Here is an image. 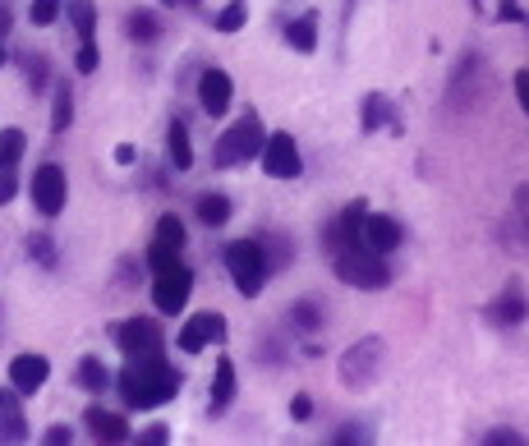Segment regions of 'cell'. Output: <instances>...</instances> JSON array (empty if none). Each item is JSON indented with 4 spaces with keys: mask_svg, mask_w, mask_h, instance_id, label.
Segmentation results:
<instances>
[{
    "mask_svg": "<svg viewBox=\"0 0 529 446\" xmlns=\"http://www.w3.org/2000/svg\"><path fill=\"white\" fill-rule=\"evenodd\" d=\"M180 387L184 378L161 355H129V364L120 368V396L129 410H157V405L175 401Z\"/></svg>",
    "mask_w": 529,
    "mask_h": 446,
    "instance_id": "cell-1",
    "label": "cell"
},
{
    "mask_svg": "<svg viewBox=\"0 0 529 446\" xmlns=\"http://www.w3.org/2000/svg\"><path fill=\"white\" fill-rule=\"evenodd\" d=\"M332 272L341 276L345 286H355V290H387V286H391L387 253H373L364 240H359V244H345V249H336V253H332Z\"/></svg>",
    "mask_w": 529,
    "mask_h": 446,
    "instance_id": "cell-2",
    "label": "cell"
},
{
    "mask_svg": "<svg viewBox=\"0 0 529 446\" xmlns=\"http://www.w3.org/2000/svg\"><path fill=\"white\" fill-rule=\"evenodd\" d=\"M221 258H226V272H230V281H235V290H240L244 299L258 295V290L267 286V276H272L263 240H230Z\"/></svg>",
    "mask_w": 529,
    "mask_h": 446,
    "instance_id": "cell-3",
    "label": "cell"
},
{
    "mask_svg": "<svg viewBox=\"0 0 529 446\" xmlns=\"http://www.w3.org/2000/svg\"><path fill=\"white\" fill-rule=\"evenodd\" d=\"M263 138H267V129H263V120H258V111H244L240 120L217 138V148H212V166H217V171L244 166L249 157L263 152Z\"/></svg>",
    "mask_w": 529,
    "mask_h": 446,
    "instance_id": "cell-4",
    "label": "cell"
},
{
    "mask_svg": "<svg viewBox=\"0 0 529 446\" xmlns=\"http://www.w3.org/2000/svg\"><path fill=\"white\" fill-rule=\"evenodd\" d=\"M382 359H387V341H382V336H359V341L341 355V387L345 391H368L382 373Z\"/></svg>",
    "mask_w": 529,
    "mask_h": 446,
    "instance_id": "cell-5",
    "label": "cell"
},
{
    "mask_svg": "<svg viewBox=\"0 0 529 446\" xmlns=\"http://www.w3.org/2000/svg\"><path fill=\"white\" fill-rule=\"evenodd\" d=\"M28 194H33V207L42 217H60V212H65V198H69L65 171H60L56 161H42L33 171V180H28Z\"/></svg>",
    "mask_w": 529,
    "mask_h": 446,
    "instance_id": "cell-6",
    "label": "cell"
},
{
    "mask_svg": "<svg viewBox=\"0 0 529 446\" xmlns=\"http://www.w3.org/2000/svg\"><path fill=\"white\" fill-rule=\"evenodd\" d=\"M258 161H263V171L272 175V180H299V171H304V157H299V143L281 129V134H267L263 138V152H258Z\"/></svg>",
    "mask_w": 529,
    "mask_h": 446,
    "instance_id": "cell-7",
    "label": "cell"
},
{
    "mask_svg": "<svg viewBox=\"0 0 529 446\" xmlns=\"http://www.w3.org/2000/svg\"><path fill=\"white\" fill-rule=\"evenodd\" d=\"M189 295H194V272L184 263L166 267V272H157V286H152V304H157L161 313H180L184 304H189Z\"/></svg>",
    "mask_w": 529,
    "mask_h": 446,
    "instance_id": "cell-8",
    "label": "cell"
},
{
    "mask_svg": "<svg viewBox=\"0 0 529 446\" xmlns=\"http://www.w3.org/2000/svg\"><path fill=\"white\" fill-rule=\"evenodd\" d=\"M221 341H226V313H217V309L194 313V318L180 327V350L184 355H198V350L221 345Z\"/></svg>",
    "mask_w": 529,
    "mask_h": 446,
    "instance_id": "cell-9",
    "label": "cell"
},
{
    "mask_svg": "<svg viewBox=\"0 0 529 446\" xmlns=\"http://www.w3.org/2000/svg\"><path fill=\"white\" fill-rule=\"evenodd\" d=\"M115 345H120L125 355H161L166 336H161V327L152 318H129L115 327Z\"/></svg>",
    "mask_w": 529,
    "mask_h": 446,
    "instance_id": "cell-10",
    "label": "cell"
},
{
    "mask_svg": "<svg viewBox=\"0 0 529 446\" xmlns=\"http://www.w3.org/2000/svg\"><path fill=\"white\" fill-rule=\"evenodd\" d=\"M359 240H364L373 253H396L401 249V240H405V226L391 217V212H368Z\"/></svg>",
    "mask_w": 529,
    "mask_h": 446,
    "instance_id": "cell-11",
    "label": "cell"
},
{
    "mask_svg": "<svg viewBox=\"0 0 529 446\" xmlns=\"http://www.w3.org/2000/svg\"><path fill=\"white\" fill-rule=\"evenodd\" d=\"M230 97H235V83H230L226 69H217V65L203 69V79H198V106L217 120V115L230 111Z\"/></svg>",
    "mask_w": 529,
    "mask_h": 446,
    "instance_id": "cell-12",
    "label": "cell"
},
{
    "mask_svg": "<svg viewBox=\"0 0 529 446\" xmlns=\"http://www.w3.org/2000/svg\"><path fill=\"white\" fill-rule=\"evenodd\" d=\"M359 129L364 134H378V129H401V115H396V102L387 92H368L359 102Z\"/></svg>",
    "mask_w": 529,
    "mask_h": 446,
    "instance_id": "cell-13",
    "label": "cell"
},
{
    "mask_svg": "<svg viewBox=\"0 0 529 446\" xmlns=\"http://www.w3.org/2000/svg\"><path fill=\"white\" fill-rule=\"evenodd\" d=\"M46 378H51V364H46V355H14L10 359V387L19 391V396H33V391H42Z\"/></svg>",
    "mask_w": 529,
    "mask_h": 446,
    "instance_id": "cell-14",
    "label": "cell"
},
{
    "mask_svg": "<svg viewBox=\"0 0 529 446\" xmlns=\"http://www.w3.org/2000/svg\"><path fill=\"white\" fill-rule=\"evenodd\" d=\"M83 428H88L97 442H129V424L125 414H111V410H97L92 405L88 414H83Z\"/></svg>",
    "mask_w": 529,
    "mask_h": 446,
    "instance_id": "cell-15",
    "label": "cell"
},
{
    "mask_svg": "<svg viewBox=\"0 0 529 446\" xmlns=\"http://www.w3.org/2000/svg\"><path fill=\"white\" fill-rule=\"evenodd\" d=\"M286 46L299 56H313L318 51V10H304L299 19L286 23Z\"/></svg>",
    "mask_w": 529,
    "mask_h": 446,
    "instance_id": "cell-16",
    "label": "cell"
},
{
    "mask_svg": "<svg viewBox=\"0 0 529 446\" xmlns=\"http://www.w3.org/2000/svg\"><path fill=\"white\" fill-rule=\"evenodd\" d=\"M235 364L230 359H217V373H212V396H207V410L212 414H226L230 401H235Z\"/></svg>",
    "mask_w": 529,
    "mask_h": 446,
    "instance_id": "cell-17",
    "label": "cell"
},
{
    "mask_svg": "<svg viewBox=\"0 0 529 446\" xmlns=\"http://www.w3.org/2000/svg\"><path fill=\"white\" fill-rule=\"evenodd\" d=\"M488 322H493V327H520V322H525V295H520L516 286L502 290V295L488 304Z\"/></svg>",
    "mask_w": 529,
    "mask_h": 446,
    "instance_id": "cell-18",
    "label": "cell"
},
{
    "mask_svg": "<svg viewBox=\"0 0 529 446\" xmlns=\"http://www.w3.org/2000/svg\"><path fill=\"white\" fill-rule=\"evenodd\" d=\"M0 437H5V442H23V437H28L19 391H0Z\"/></svg>",
    "mask_w": 529,
    "mask_h": 446,
    "instance_id": "cell-19",
    "label": "cell"
},
{
    "mask_svg": "<svg viewBox=\"0 0 529 446\" xmlns=\"http://www.w3.org/2000/svg\"><path fill=\"white\" fill-rule=\"evenodd\" d=\"M166 157H171L175 171H189V166H194V148H189V125H184L180 115H175L171 125H166Z\"/></svg>",
    "mask_w": 529,
    "mask_h": 446,
    "instance_id": "cell-20",
    "label": "cell"
},
{
    "mask_svg": "<svg viewBox=\"0 0 529 446\" xmlns=\"http://www.w3.org/2000/svg\"><path fill=\"white\" fill-rule=\"evenodd\" d=\"M194 212H198V221H203V226H226L230 221V198L226 194H198L194 198Z\"/></svg>",
    "mask_w": 529,
    "mask_h": 446,
    "instance_id": "cell-21",
    "label": "cell"
},
{
    "mask_svg": "<svg viewBox=\"0 0 529 446\" xmlns=\"http://www.w3.org/2000/svg\"><path fill=\"white\" fill-rule=\"evenodd\" d=\"M69 19H74V33L79 42H97V5L92 0H65Z\"/></svg>",
    "mask_w": 529,
    "mask_h": 446,
    "instance_id": "cell-22",
    "label": "cell"
},
{
    "mask_svg": "<svg viewBox=\"0 0 529 446\" xmlns=\"http://www.w3.org/2000/svg\"><path fill=\"white\" fill-rule=\"evenodd\" d=\"M79 387L92 391V396H102V391L111 387V373H106V364H102L97 355H88V359L79 364Z\"/></svg>",
    "mask_w": 529,
    "mask_h": 446,
    "instance_id": "cell-23",
    "label": "cell"
},
{
    "mask_svg": "<svg viewBox=\"0 0 529 446\" xmlns=\"http://www.w3.org/2000/svg\"><path fill=\"white\" fill-rule=\"evenodd\" d=\"M290 327H295L299 336H313L322 332V309L313 304V299H299L295 309H290Z\"/></svg>",
    "mask_w": 529,
    "mask_h": 446,
    "instance_id": "cell-24",
    "label": "cell"
},
{
    "mask_svg": "<svg viewBox=\"0 0 529 446\" xmlns=\"http://www.w3.org/2000/svg\"><path fill=\"white\" fill-rule=\"evenodd\" d=\"M125 28H129V37H134V42H143V46L157 42V37H161V23L152 19L148 10H134V14L125 19Z\"/></svg>",
    "mask_w": 529,
    "mask_h": 446,
    "instance_id": "cell-25",
    "label": "cell"
},
{
    "mask_svg": "<svg viewBox=\"0 0 529 446\" xmlns=\"http://www.w3.org/2000/svg\"><path fill=\"white\" fill-rule=\"evenodd\" d=\"M23 148H28V134H23V129H0V166H19Z\"/></svg>",
    "mask_w": 529,
    "mask_h": 446,
    "instance_id": "cell-26",
    "label": "cell"
},
{
    "mask_svg": "<svg viewBox=\"0 0 529 446\" xmlns=\"http://www.w3.org/2000/svg\"><path fill=\"white\" fill-rule=\"evenodd\" d=\"M69 120H74V92H69V83H56V111H51V129H56V134H65Z\"/></svg>",
    "mask_w": 529,
    "mask_h": 446,
    "instance_id": "cell-27",
    "label": "cell"
},
{
    "mask_svg": "<svg viewBox=\"0 0 529 446\" xmlns=\"http://www.w3.org/2000/svg\"><path fill=\"white\" fill-rule=\"evenodd\" d=\"M244 23H249V0H230L217 14V33H240Z\"/></svg>",
    "mask_w": 529,
    "mask_h": 446,
    "instance_id": "cell-28",
    "label": "cell"
},
{
    "mask_svg": "<svg viewBox=\"0 0 529 446\" xmlns=\"http://www.w3.org/2000/svg\"><path fill=\"white\" fill-rule=\"evenodd\" d=\"M60 10H65V0H33V5H28V19H33V28H51V23L60 19Z\"/></svg>",
    "mask_w": 529,
    "mask_h": 446,
    "instance_id": "cell-29",
    "label": "cell"
},
{
    "mask_svg": "<svg viewBox=\"0 0 529 446\" xmlns=\"http://www.w3.org/2000/svg\"><path fill=\"white\" fill-rule=\"evenodd\" d=\"M355 442H373V428L359 424V419H350V424H341L332 433V446H355Z\"/></svg>",
    "mask_w": 529,
    "mask_h": 446,
    "instance_id": "cell-30",
    "label": "cell"
},
{
    "mask_svg": "<svg viewBox=\"0 0 529 446\" xmlns=\"http://www.w3.org/2000/svg\"><path fill=\"white\" fill-rule=\"evenodd\" d=\"M23 249L33 253L42 267H56V244L46 240V235H28V244H23Z\"/></svg>",
    "mask_w": 529,
    "mask_h": 446,
    "instance_id": "cell-31",
    "label": "cell"
},
{
    "mask_svg": "<svg viewBox=\"0 0 529 446\" xmlns=\"http://www.w3.org/2000/svg\"><path fill=\"white\" fill-rule=\"evenodd\" d=\"M14 194H19V175H14V166H0V207L10 203Z\"/></svg>",
    "mask_w": 529,
    "mask_h": 446,
    "instance_id": "cell-32",
    "label": "cell"
},
{
    "mask_svg": "<svg viewBox=\"0 0 529 446\" xmlns=\"http://www.w3.org/2000/svg\"><path fill=\"white\" fill-rule=\"evenodd\" d=\"M483 442H488V446H525V437H520L516 428H493Z\"/></svg>",
    "mask_w": 529,
    "mask_h": 446,
    "instance_id": "cell-33",
    "label": "cell"
},
{
    "mask_svg": "<svg viewBox=\"0 0 529 446\" xmlns=\"http://www.w3.org/2000/svg\"><path fill=\"white\" fill-rule=\"evenodd\" d=\"M290 419H295V424H309V419H313V401L304 396V391H299L295 401H290Z\"/></svg>",
    "mask_w": 529,
    "mask_h": 446,
    "instance_id": "cell-34",
    "label": "cell"
},
{
    "mask_svg": "<svg viewBox=\"0 0 529 446\" xmlns=\"http://www.w3.org/2000/svg\"><path fill=\"white\" fill-rule=\"evenodd\" d=\"M74 65H79V74H92L97 69V42H79V60Z\"/></svg>",
    "mask_w": 529,
    "mask_h": 446,
    "instance_id": "cell-35",
    "label": "cell"
},
{
    "mask_svg": "<svg viewBox=\"0 0 529 446\" xmlns=\"http://www.w3.org/2000/svg\"><path fill=\"white\" fill-rule=\"evenodd\" d=\"M497 23H525V5H520V0H502Z\"/></svg>",
    "mask_w": 529,
    "mask_h": 446,
    "instance_id": "cell-36",
    "label": "cell"
},
{
    "mask_svg": "<svg viewBox=\"0 0 529 446\" xmlns=\"http://www.w3.org/2000/svg\"><path fill=\"white\" fill-rule=\"evenodd\" d=\"M46 442H51V446L74 442V428H69V424H51V428H46Z\"/></svg>",
    "mask_w": 529,
    "mask_h": 446,
    "instance_id": "cell-37",
    "label": "cell"
},
{
    "mask_svg": "<svg viewBox=\"0 0 529 446\" xmlns=\"http://www.w3.org/2000/svg\"><path fill=\"white\" fill-rule=\"evenodd\" d=\"M166 437H171V433H166V424H152V428H143V433H138V442H143V446H161Z\"/></svg>",
    "mask_w": 529,
    "mask_h": 446,
    "instance_id": "cell-38",
    "label": "cell"
},
{
    "mask_svg": "<svg viewBox=\"0 0 529 446\" xmlns=\"http://www.w3.org/2000/svg\"><path fill=\"white\" fill-rule=\"evenodd\" d=\"M23 69H33V74H28V79H33V88H46V65H42V56L23 60Z\"/></svg>",
    "mask_w": 529,
    "mask_h": 446,
    "instance_id": "cell-39",
    "label": "cell"
},
{
    "mask_svg": "<svg viewBox=\"0 0 529 446\" xmlns=\"http://www.w3.org/2000/svg\"><path fill=\"white\" fill-rule=\"evenodd\" d=\"M516 97H520V106H525V115H529V69H520L516 74Z\"/></svg>",
    "mask_w": 529,
    "mask_h": 446,
    "instance_id": "cell-40",
    "label": "cell"
},
{
    "mask_svg": "<svg viewBox=\"0 0 529 446\" xmlns=\"http://www.w3.org/2000/svg\"><path fill=\"white\" fill-rule=\"evenodd\" d=\"M134 143H120V148H115V161H120V166H134Z\"/></svg>",
    "mask_w": 529,
    "mask_h": 446,
    "instance_id": "cell-41",
    "label": "cell"
},
{
    "mask_svg": "<svg viewBox=\"0 0 529 446\" xmlns=\"http://www.w3.org/2000/svg\"><path fill=\"white\" fill-rule=\"evenodd\" d=\"M355 5H359V0H341V23H345V28H350V19H355Z\"/></svg>",
    "mask_w": 529,
    "mask_h": 446,
    "instance_id": "cell-42",
    "label": "cell"
},
{
    "mask_svg": "<svg viewBox=\"0 0 529 446\" xmlns=\"http://www.w3.org/2000/svg\"><path fill=\"white\" fill-rule=\"evenodd\" d=\"M0 37H5V14H0Z\"/></svg>",
    "mask_w": 529,
    "mask_h": 446,
    "instance_id": "cell-43",
    "label": "cell"
},
{
    "mask_svg": "<svg viewBox=\"0 0 529 446\" xmlns=\"http://www.w3.org/2000/svg\"><path fill=\"white\" fill-rule=\"evenodd\" d=\"M166 5H175V0H166ZM184 5H194V0H184Z\"/></svg>",
    "mask_w": 529,
    "mask_h": 446,
    "instance_id": "cell-44",
    "label": "cell"
},
{
    "mask_svg": "<svg viewBox=\"0 0 529 446\" xmlns=\"http://www.w3.org/2000/svg\"><path fill=\"white\" fill-rule=\"evenodd\" d=\"M0 65H5V46H0Z\"/></svg>",
    "mask_w": 529,
    "mask_h": 446,
    "instance_id": "cell-45",
    "label": "cell"
}]
</instances>
